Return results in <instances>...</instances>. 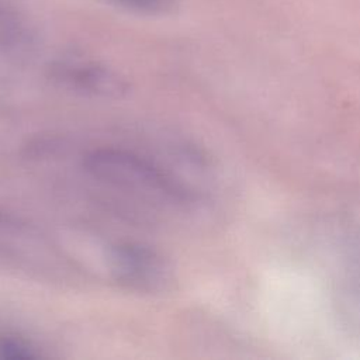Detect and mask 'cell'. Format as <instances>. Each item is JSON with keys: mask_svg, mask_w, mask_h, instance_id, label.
Listing matches in <instances>:
<instances>
[{"mask_svg": "<svg viewBox=\"0 0 360 360\" xmlns=\"http://www.w3.org/2000/svg\"><path fill=\"white\" fill-rule=\"evenodd\" d=\"M84 170L96 180L141 198L187 205L197 194L148 158L121 148H97L83 158Z\"/></svg>", "mask_w": 360, "mask_h": 360, "instance_id": "1", "label": "cell"}, {"mask_svg": "<svg viewBox=\"0 0 360 360\" xmlns=\"http://www.w3.org/2000/svg\"><path fill=\"white\" fill-rule=\"evenodd\" d=\"M111 278L125 290L142 294H162L173 288L176 277L172 262L152 246L122 242L107 253Z\"/></svg>", "mask_w": 360, "mask_h": 360, "instance_id": "2", "label": "cell"}, {"mask_svg": "<svg viewBox=\"0 0 360 360\" xmlns=\"http://www.w3.org/2000/svg\"><path fill=\"white\" fill-rule=\"evenodd\" d=\"M51 77L68 90L104 100L122 98L129 90L124 76L94 60H60L51 68Z\"/></svg>", "mask_w": 360, "mask_h": 360, "instance_id": "3", "label": "cell"}, {"mask_svg": "<svg viewBox=\"0 0 360 360\" xmlns=\"http://www.w3.org/2000/svg\"><path fill=\"white\" fill-rule=\"evenodd\" d=\"M41 353L37 347L17 336V335H0V359H37Z\"/></svg>", "mask_w": 360, "mask_h": 360, "instance_id": "4", "label": "cell"}]
</instances>
